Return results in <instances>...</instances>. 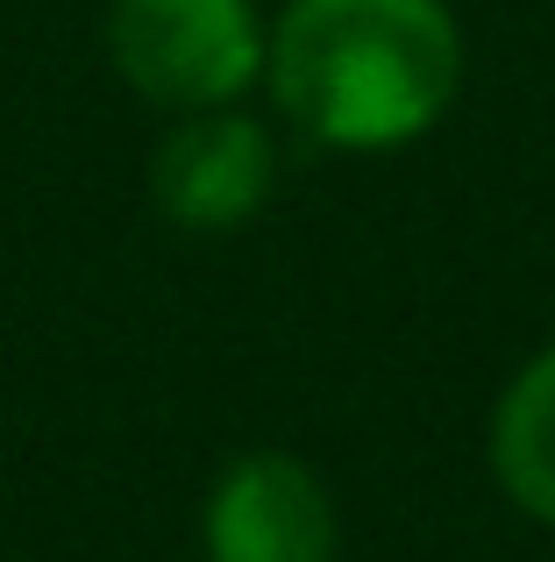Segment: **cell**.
I'll return each instance as SVG.
<instances>
[{"label": "cell", "mask_w": 555, "mask_h": 562, "mask_svg": "<svg viewBox=\"0 0 555 562\" xmlns=\"http://www.w3.org/2000/svg\"><path fill=\"white\" fill-rule=\"evenodd\" d=\"M264 86L320 150H399L456 108L463 29L449 0H285Z\"/></svg>", "instance_id": "obj_1"}, {"label": "cell", "mask_w": 555, "mask_h": 562, "mask_svg": "<svg viewBox=\"0 0 555 562\" xmlns=\"http://www.w3.org/2000/svg\"><path fill=\"white\" fill-rule=\"evenodd\" d=\"M491 470H499L506 498L555 527V342L491 406Z\"/></svg>", "instance_id": "obj_5"}, {"label": "cell", "mask_w": 555, "mask_h": 562, "mask_svg": "<svg viewBox=\"0 0 555 562\" xmlns=\"http://www.w3.org/2000/svg\"><path fill=\"white\" fill-rule=\"evenodd\" d=\"M207 562H335L342 520L314 463L285 449H250L214 477L200 506Z\"/></svg>", "instance_id": "obj_4"}, {"label": "cell", "mask_w": 555, "mask_h": 562, "mask_svg": "<svg viewBox=\"0 0 555 562\" xmlns=\"http://www.w3.org/2000/svg\"><path fill=\"white\" fill-rule=\"evenodd\" d=\"M271 22L257 0H114L107 8V57L150 108L200 114L236 108L264 86Z\"/></svg>", "instance_id": "obj_2"}, {"label": "cell", "mask_w": 555, "mask_h": 562, "mask_svg": "<svg viewBox=\"0 0 555 562\" xmlns=\"http://www.w3.org/2000/svg\"><path fill=\"white\" fill-rule=\"evenodd\" d=\"M271 192H278V143L242 108L171 114L165 143L150 150V200L171 228L193 235L250 228Z\"/></svg>", "instance_id": "obj_3"}]
</instances>
